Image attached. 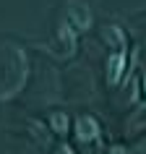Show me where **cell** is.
<instances>
[{
	"label": "cell",
	"instance_id": "obj_5",
	"mask_svg": "<svg viewBox=\"0 0 146 154\" xmlns=\"http://www.w3.org/2000/svg\"><path fill=\"white\" fill-rule=\"evenodd\" d=\"M57 154H73V152H71V146H60V149H57Z\"/></svg>",
	"mask_w": 146,
	"mask_h": 154
},
{
	"label": "cell",
	"instance_id": "obj_4",
	"mask_svg": "<svg viewBox=\"0 0 146 154\" xmlns=\"http://www.w3.org/2000/svg\"><path fill=\"white\" fill-rule=\"evenodd\" d=\"M52 125H55L57 133H65V131H68V118H65L63 112H55L52 115Z\"/></svg>",
	"mask_w": 146,
	"mask_h": 154
},
{
	"label": "cell",
	"instance_id": "obj_2",
	"mask_svg": "<svg viewBox=\"0 0 146 154\" xmlns=\"http://www.w3.org/2000/svg\"><path fill=\"white\" fill-rule=\"evenodd\" d=\"M78 136L86 141V138H97V123L94 118H81L78 120Z\"/></svg>",
	"mask_w": 146,
	"mask_h": 154
},
{
	"label": "cell",
	"instance_id": "obj_3",
	"mask_svg": "<svg viewBox=\"0 0 146 154\" xmlns=\"http://www.w3.org/2000/svg\"><path fill=\"white\" fill-rule=\"evenodd\" d=\"M123 63H125V55H123V52H117V55H112V57H110V81H112V84H117V81H120Z\"/></svg>",
	"mask_w": 146,
	"mask_h": 154
},
{
	"label": "cell",
	"instance_id": "obj_1",
	"mask_svg": "<svg viewBox=\"0 0 146 154\" xmlns=\"http://www.w3.org/2000/svg\"><path fill=\"white\" fill-rule=\"evenodd\" d=\"M68 13H71V18H73L78 26H81V29H86V26L91 24V13H89L86 8H81L78 3H73L71 8H68Z\"/></svg>",
	"mask_w": 146,
	"mask_h": 154
}]
</instances>
